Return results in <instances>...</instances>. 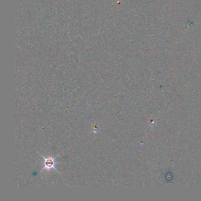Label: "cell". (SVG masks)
Wrapping results in <instances>:
<instances>
[{
    "label": "cell",
    "instance_id": "6da1fadb",
    "mask_svg": "<svg viewBox=\"0 0 201 201\" xmlns=\"http://www.w3.org/2000/svg\"><path fill=\"white\" fill-rule=\"evenodd\" d=\"M42 156V158L44 159V168L42 169V171L44 170H47V171H50L52 169H55V159L56 157L55 158H46L44 156L41 155Z\"/></svg>",
    "mask_w": 201,
    "mask_h": 201
}]
</instances>
